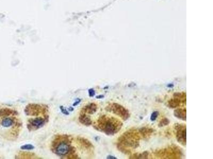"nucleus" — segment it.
I'll use <instances>...</instances> for the list:
<instances>
[{
  "mask_svg": "<svg viewBox=\"0 0 213 159\" xmlns=\"http://www.w3.org/2000/svg\"><path fill=\"white\" fill-rule=\"evenodd\" d=\"M140 138L138 130L131 129L123 133L118 138L117 145V148L123 153L130 154L132 150L139 146Z\"/></svg>",
  "mask_w": 213,
  "mask_h": 159,
  "instance_id": "f257e3e1",
  "label": "nucleus"
},
{
  "mask_svg": "<svg viewBox=\"0 0 213 159\" xmlns=\"http://www.w3.org/2000/svg\"><path fill=\"white\" fill-rule=\"evenodd\" d=\"M119 119L106 115H102L97 120L94 128L108 136H113L119 132L123 126Z\"/></svg>",
  "mask_w": 213,
  "mask_h": 159,
  "instance_id": "f03ea898",
  "label": "nucleus"
},
{
  "mask_svg": "<svg viewBox=\"0 0 213 159\" xmlns=\"http://www.w3.org/2000/svg\"><path fill=\"white\" fill-rule=\"evenodd\" d=\"M67 137V136H65L63 140L60 141V136H58V139H56L53 142L54 144H52V149H54L53 152L58 156L64 157L75 153V148L70 145L69 139Z\"/></svg>",
  "mask_w": 213,
  "mask_h": 159,
  "instance_id": "7ed1b4c3",
  "label": "nucleus"
},
{
  "mask_svg": "<svg viewBox=\"0 0 213 159\" xmlns=\"http://www.w3.org/2000/svg\"><path fill=\"white\" fill-rule=\"evenodd\" d=\"M154 154L157 158L160 159H181L183 157L181 150L179 147L175 145L157 150L155 151Z\"/></svg>",
  "mask_w": 213,
  "mask_h": 159,
  "instance_id": "20e7f679",
  "label": "nucleus"
},
{
  "mask_svg": "<svg viewBox=\"0 0 213 159\" xmlns=\"http://www.w3.org/2000/svg\"><path fill=\"white\" fill-rule=\"evenodd\" d=\"M105 111L119 116L124 121L130 117V113L124 106L117 103H110L105 107Z\"/></svg>",
  "mask_w": 213,
  "mask_h": 159,
  "instance_id": "39448f33",
  "label": "nucleus"
},
{
  "mask_svg": "<svg viewBox=\"0 0 213 159\" xmlns=\"http://www.w3.org/2000/svg\"><path fill=\"white\" fill-rule=\"evenodd\" d=\"M186 92H176L174 93L173 98L168 101L169 108L173 109L179 106L186 105Z\"/></svg>",
  "mask_w": 213,
  "mask_h": 159,
  "instance_id": "423d86ee",
  "label": "nucleus"
},
{
  "mask_svg": "<svg viewBox=\"0 0 213 159\" xmlns=\"http://www.w3.org/2000/svg\"><path fill=\"white\" fill-rule=\"evenodd\" d=\"M177 141L182 145L186 146V128L185 124L176 123L174 125Z\"/></svg>",
  "mask_w": 213,
  "mask_h": 159,
  "instance_id": "0eeeda50",
  "label": "nucleus"
},
{
  "mask_svg": "<svg viewBox=\"0 0 213 159\" xmlns=\"http://www.w3.org/2000/svg\"><path fill=\"white\" fill-rule=\"evenodd\" d=\"M48 121V117H37L35 118H31L28 120L27 124V129L29 131L37 130L45 125V123Z\"/></svg>",
  "mask_w": 213,
  "mask_h": 159,
  "instance_id": "6e6552de",
  "label": "nucleus"
},
{
  "mask_svg": "<svg viewBox=\"0 0 213 159\" xmlns=\"http://www.w3.org/2000/svg\"><path fill=\"white\" fill-rule=\"evenodd\" d=\"M45 111L46 109L39 104H29L26 106L24 112L27 116H35L42 113L45 112Z\"/></svg>",
  "mask_w": 213,
  "mask_h": 159,
  "instance_id": "1a4fd4ad",
  "label": "nucleus"
},
{
  "mask_svg": "<svg viewBox=\"0 0 213 159\" xmlns=\"http://www.w3.org/2000/svg\"><path fill=\"white\" fill-rule=\"evenodd\" d=\"M97 109L98 106L97 104L95 103H90L83 107L82 109V113L92 115L97 112Z\"/></svg>",
  "mask_w": 213,
  "mask_h": 159,
  "instance_id": "9d476101",
  "label": "nucleus"
},
{
  "mask_svg": "<svg viewBox=\"0 0 213 159\" xmlns=\"http://www.w3.org/2000/svg\"><path fill=\"white\" fill-rule=\"evenodd\" d=\"M79 122L81 124L86 126H90L92 125V120L90 116L85 113H81L79 117Z\"/></svg>",
  "mask_w": 213,
  "mask_h": 159,
  "instance_id": "9b49d317",
  "label": "nucleus"
},
{
  "mask_svg": "<svg viewBox=\"0 0 213 159\" xmlns=\"http://www.w3.org/2000/svg\"><path fill=\"white\" fill-rule=\"evenodd\" d=\"M18 112L16 111L8 108H0V117H9L11 115H17Z\"/></svg>",
  "mask_w": 213,
  "mask_h": 159,
  "instance_id": "f8f14e48",
  "label": "nucleus"
},
{
  "mask_svg": "<svg viewBox=\"0 0 213 159\" xmlns=\"http://www.w3.org/2000/svg\"><path fill=\"white\" fill-rule=\"evenodd\" d=\"M174 115L178 119L182 120L183 121H186V108H179L175 109L174 111Z\"/></svg>",
  "mask_w": 213,
  "mask_h": 159,
  "instance_id": "ddd939ff",
  "label": "nucleus"
},
{
  "mask_svg": "<svg viewBox=\"0 0 213 159\" xmlns=\"http://www.w3.org/2000/svg\"><path fill=\"white\" fill-rule=\"evenodd\" d=\"M138 131L140 136H141L144 139L150 137L151 135H152L153 132H154V130L153 128H149L147 127H142L141 128L139 129V130Z\"/></svg>",
  "mask_w": 213,
  "mask_h": 159,
  "instance_id": "4468645a",
  "label": "nucleus"
},
{
  "mask_svg": "<svg viewBox=\"0 0 213 159\" xmlns=\"http://www.w3.org/2000/svg\"><path fill=\"white\" fill-rule=\"evenodd\" d=\"M77 140L79 142V143L81 144V145L82 146L83 148H91L93 147V145L91 143V142L85 138L78 137L77 138Z\"/></svg>",
  "mask_w": 213,
  "mask_h": 159,
  "instance_id": "2eb2a0df",
  "label": "nucleus"
},
{
  "mask_svg": "<svg viewBox=\"0 0 213 159\" xmlns=\"http://www.w3.org/2000/svg\"><path fill=\"white\" fill-rule=\"evenodd\" d=\"M1 126L5 128H9L14 124V120L13 118L9 117H5L1 121Z\"/></svg>",
  "mask_w": 213,
  "mask_h": 159,
  "instance_id": "dca6fc26",
  "label": "nucleus"
},
{
  "mask_svg": "<svg viewBox=\"0 0 213 159\" xmlns=\"http://www.w3.org/2000/svg\"><path fill=\"white\" fill-rule=\"evenodd\" d=\"M148 157H149V153L146 151L139 154H134L132 155L130 158V159H148Z\"/></svg>",
  "mask_w": 213,
  "mask_h": 159,
  "instance_id": "f3484780",
  "label": "nucleus"
},
{
  "mask_svg": "<svg viewBox=\"0 0 213 159\" xmlns=\"http://www.w3.org/2000/svg\"><path fill=\"white\" fill-rule=\"evenodd\" d=\"M20 148L23 150H33L35 148V146L31 144H26L21 146Z\"/></svg>",
  "mask_w": 213,
  "mask_h": 159,
  "instance_id": "a211bd4d",
  "label": "nucleus"
},
{
  "mask_svg": "<svg viewBox=\"0 0 213 159\" xmlns=\"http://www.w3.org/2000/svg\"><path fill=\"white\" fill-rule=\"evenodd\" d=\"M169 123H170V121L168 118H164L160 121L159 124H158V126H159V127H163L164 126L168 125V124H169Z\"/></svg>",
  "mask_w": 213,
  "mask_h": 159,
  "instance_id": "6ab92c4d",
  "label": "nucleus"
},
{
  "mask_svg": "<svg viewBox=\"0 0 213 159\" xmlns=\"http://www.w3.org/2000/svg\"><path fill=\"white\" fill-rule=\"evenodd\" d=\"M158 115H159V113H158V111H155L154 112H153L151 115V120L152 122L155 121V120H156V119H157L158 116Z\"/></svg>",
  "mask_w": 213,
  "mask_h": 159,
  "instance_id": "aec40b11",
  "label": "nucleus"
},
{
  "mask_svg": "<svg viewBox=\"0 0 213 159\" xmlns=\"http://www.w3.org/2000/svg\"><path fill=\"white\" fill-rule=\"evenodd\" d=\"M60 109L61 112L63 113V115H66V116H68L69 115V112L63 106H60Z\"/></svg>",
  "mask_w": 213,
  "mask_h": 159,
  "instance_id": "412c9836",
  "label": "nucleus"
},
{
  "mask_svg": "<svg viewBox=\"0 0 213 159\" xmlns=\"http://www.w3.org/2000/svg\"><path fill=\"white\" fill-rule=\"evenodd\" d=\"M88 92H89V95L90 97H93L95 95V92L93 89L91 88L89 89Z\"/></svg>",
  "mask_w": 213,
  "mask_h": 159,
  "instance_id": "4be33fe9",
  "label": "nucleus"
},
{
  "mask_svg": "<svg viewBox=\"0 0 213 159\" xmlns=\"http://www.w3.org/2000/svg\"><path fill=\"white\" fill-rule=\"evenodd\" d=\"M81 99H79V98H77V99H76V101L74 102V104H73V106H74V107H76V106H77V105H79V104L81 103Z\"/></svg>",
  "mask_w": 213,
  "mask_h": 159,
  "instance_id": "5701e85b",
  "label": "nucleus"
},
{
  "mask_svg": "<svg viewBox=\"0 0 213 159\" xmlns=\"http://www.w3.org/2000/svg\"><path fill=\"white\" fill-rule=\"evenodd\" d=\"M107 159H117V157H114L112 155H108L107 157Z\"/></svg>",
  "mask_w": 213,
  "mask_h": 159,
  "instance_id": "b1692460",
  "label": "nucleus"
},
{
  "mask_svg": "<svg viewBox=\"0 0 213 159\" xmlns=\"http://www.w3.org/2000/svg\"><path fill=\"white\" fill-rule=\"evenodd\" d=\"M67 110L69 112V111L70 112H73V111H74V108L73 107H69V108H68Z\"/></svg>",
  "mask_w": 213,
  "mask_h": 159,
  "instance_id": "393cba45",
  "label": "nucleus"
},
{
  "mask_svg": "<svg viewBox=\"0 0 213 159\" xmlns=\"http://www.w3.org/2000/svg\"><path fill=\"white\" fill-rule=\"evenodd\" d=\"M105 97L104 95H97L96 96L97 99H103V98Z\"/></svg>",
  "mask_w": 213,
  "mask_h": 159,
  "instance_id": "a878e982",
  "label": "nucleus"
}]
</instances>
